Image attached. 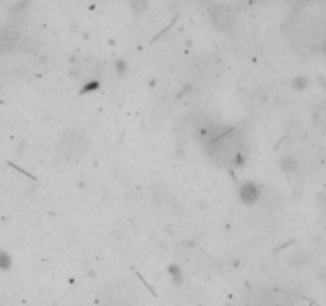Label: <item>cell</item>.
Masks as SVG:
<instances>
[{
  "label": "cell",
  "instance_id": "6da1fadb",
  "mask_svg": "<svg viewBox=\"0 0 326 306\" xmlns=\"http://www.w3.org/2000/svg\"><path fill=\"white\" fill-rule=\"evenodd\" d=\"M88 137L80 131L64 132L58 141V150L67 158H77L87 152Z\"/></svg>",
  "mask_w": 326,
  "mask_h": 306
},
{
  "label": "cell",
  "instance_id": "9c48e42d",
  "mask_svg": "<svg viewBox=\"0 0 326 306\" xmlns=\"http://www.w3.org/2000/svg\"><path fill=\"white\" fill-rule=\"evenodd\" d=\"M293 86H294L296 91H302L307 86V80L302 78V77H297V78L293 80Z\"/></svg>",
  "mask_w": 326,
  "mask_h": 306
},
{
  "label": "cell",
  "instance_id": "3957f363",
  "mask_svg": "<svg viewBox=\"0 0 326 306\" xmlns=\"http://www.w3.org/2000/svg\"><path fill=\"white\" fill-rule=\"evenodd\" d=\"M262 188L254 182H245L238 188V196L245 204H254L261 199Z\"/></svg>",
  "mask_w": 326,
  "mask_h": 306
},
{
  "label": "cell",
  "instance_id": "277c9868",
  "mask_svg": "<svg viewBox=\"0 0 326 306\" xmlns=\"http://www.w3.org/2000/svg\"><path fill=\"white\" fill-rule=\"evenodd\" d=\"M18 37L13 31H2L0 32V53H11L16 48Z\"/></svg>",
  "mask_w": 326,
  "mask_h": 306
},
{
  "label": "cell",
  "instance_id": "ba28073f",
  "mask_svg": "<svg viewBox=\"0 0 326 306\" xmlns=\"http://www.w3.org/2000/svg\"><path fill=\"white\" fill-rule=\"evenodd\" d=\"M11 267V258L7 252H0V268L8 270Z\"/></svg>",
  "mask_w": 326,
  "mask_h": 306
},
{
  "label": "cell",
  "instance_id": "5b68a950",
  "mask_svg": "<svg viewBox=\"0 0 326 306\" xmlns=\"http://www.w3.org/2000/svg\"><path fill=\"white\" fill-rule=\"evenodd\" d=\"M261 203H264L267 209H273L278 206V193L275 190H262L261 193Z\"/></svg>",
  "mask_w": 326,
  "mask_h": 306
},
{
  "label": "cell",
  "instance_id": "7a4b0ae2",
  "mask_svg": "<svg viewBox=\"0 0 326 306\" xmlns=\"http://www.w3.org/2000/svg\"><path fill=\"white\" fill-rule=\"evenodd\" d=\"M211 24L219 32H229L232 31L233 26L237 22V13L230 5L227 3H219L211 10L210 13Z\"/></svg>",
  "mask_w": 326,
  "mask_h": 306
},
{
  "label": "cell",
  "instance_id": "8992f818",
  "mask_svg": "<svg viewBox=\"0 0 326 306\" xmlns=\"http://www.w3.org/2000/svg\"><path fill=\"white\" fill-rule=\"evenodd\" d=\"M278 166L285 172H294L297 169V161L293 157H283L278 161Z\"/></svg>",
  "mask_w": 326,
  "mask_h": 306
},
{
  "label": "cell",
  "instance_id": "52a82bcc",
  "mask_svg": "<svg viewBox=\"0 0 326 306\" xmlns=\"http://www.w3.org/2000/svg\"><path fill=\"white\" fill-rule=\"evenodd\" d=\"M147 10V0H131V11L138 16Z\"/></svg>",
  "mask_w": 326,
  "mask_h": 306
}]
</instances>
